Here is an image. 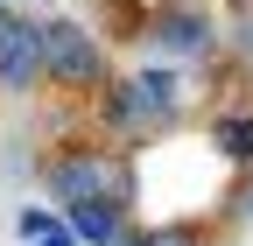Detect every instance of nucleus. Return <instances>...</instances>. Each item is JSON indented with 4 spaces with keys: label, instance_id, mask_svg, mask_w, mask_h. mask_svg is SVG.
Here are the masks:
<instances>
[{
    "label": "nucleus",
    "instance_id": "nucleus-1",
    "mask_svg": "<svg viewBox=\"0 0 253 246\" xmlns=\"http://www.w3.org/2000/svg\"><path fill=\"white\" fill-rule=\"evenodd\" d=\"M190 106V84H183V64H141V71H113L106 91H99V127L120 141V148H148L162 141Z\"/></svg>",
    "mask_w": 253,
    "mask_h": 246
},
{
    "label": "nucleus",
    "instance_id": "nucleus-2",
    "mask_svg": "<svg viewBox=\"0 0 253 246\" xmlns=\"http://www.w3.org/2000/svg\"><path fill=\"white\" fill-rule=\"evenodd\" d=\"M42 190L49 204H113L134 218V197H141V162L126 148H99V141H63L42 155Z\"/></svg>",
    "mask_w": 253,
    "mask_h": 246
},
{
    "label": "nucleus",
    "instance_id": "nucleus-3",
    "mask_svg": "<svg viewBox=\"0 0 253 246\" xmlns=\"http://www.w3.org/2000/svg\"><path fill=\"white\" fill-rule=\"evenodd\" d=\"M106 78H113L106 36H99L91 21H78V14H49V21H42V84L71 91V99H84V91L99 99Z\"/></svg>",
    "mask_w": 253,
    "mask_h": 246
},
{
    "label": "nucleus",
    "instance_id": "nucleus-4",
    "mask_svg": "<svg viewBox=\"0 0 253 246\" xmlns=\"http://www.w3.org/2000/svg\"><path fill=\"white\" fill-rule=\"evenodd\" d=\"M141 42L162 56V64H218V49H225V28H218V14L204 7V0H162V7L141 14Z\"/></svg>",
    "mask_w": 253,
    "mask_h": 246
},
{
    "label": "nucleus",
    "instance_id": "nucleus-5",
    "mask_svg": "<svg viewBox=\"0 0 253 246\" xmlns=\"http://www.w3.org/2000/svg\"><path fill=\"white\" fill-rule=\"evenodd\" d=\"M42 91V21L14 14L0 28V99H28Z\"/></svg>",
    "mask_w": 253,
    "mask_h": 246
},
{
    "label": "nucleus",
    "instance_id": "nucleus-6",
    "mask_svg": "<svg viewBox=\"0 0 253 246\" xmlns=\"http://www.w3.org/2000/svg\"><path fill=\"white\" fill-rule=\"evenodd\" d=\"M63 232L78 246H126L134 239L126 211H113V204H63Z\"/></svg>",
    "mask_w": 253,
    "mask_h": 246
},
{
    "label": "nucleus",
    "instance_id": "nucleus-7",
    "mask_svg": "<svg viewBox=\"0 0 253 246\" xmlns=\"http://www.w3.org/2000/svg\"><path fill=\"white\" fill-rule=\"evenodd\" d=\"M211 155L225 169H253V106H232L211 120Z\"/></svg>",
    "mask_w": 253,
    "mask_h": 246
},
{
    "label": "nucleus",
    "instance_id": "nucleus-8",
    "mask_svg": "<svg viewBox=\"0 0 253 246\" xmlns=\"http://www.w3.org/2000/svg\"><path fill=\"white\" fill-rule=\"evenodd\" d=\"M126 246H211V232L197 218H162V225H141Z\"/></svg>",
    "mask_w": 253,
    "mask_h": 246
},
{
    "label": "nucleus",
    "instance_id": "nucleus-9",
    "mask_svg": "<svg viewBox=\"0 0 253 246\" xmlns=\"http://www.w3.org/2000/svg\"><path fill=\"white\" fill-rule=\"evenodd\" d=\"M56 225H63V211H56V204H21V211H14V239H21V246L49 239Z\"/></svg>",
    "mask_w": 253,
    "mask_h": 246
},
{
    "label": "nucleus",
    "instance_id": "nucleus-10",
    "mask_svg": "<svg viewBox=\"0 0 253 246\" xmlns=\"http://www.w3.org/2000/svg\"><path fill=\"white\" fill-rule=\"evenodd\" d=\"M36 246H78V239H71V232H63V225H56V232H49V239H36Z\"/></svg>",
    "mask_w": 253,
    "mask_h": 246
},
{
    "label": "nucleus",
    "instance_id": "nucleus-11",
    "mask_svg": "<svg viewBox=\"0 0 253 246\" xmlns=\"http://www.w3.org/2000/svg\"><path fill=\"white\" fill-rule=\"evenodd\" d=\"M7 21H14V7H7V0H0V28H7Z\"/></svg>",
    "mask_w": 253,
    "mask_h": 246
},
{
    "label": "nucleus",
    "instance_id": "nucleus-12",
    "mask_svg": "<svg viewBox=\"0 0 253 246\" xmlns=\"http://www.w3.org/2000/svg\"><path fill=\"white\" fill-rule=\"evenodd\" d=\"M36 7H49V0H36Z\"/></svg>",
    "mask_w": 253,
    "mask_h": 246
},
{
    "label": "nucleus",
    "instance_id": "nucleus-13",
    "mask_svg": "<svg viewBox=\"0 0 253 246\" xmlns=\"http://www.w3.org/2000/svg\"><path fill=\"white\" fill-rule=\"evenodd\" d=\"M239 7H246V0H239Z\"/></svg>",
    "mask_w": 253,
    "mask_h": 246
}]
</instances>
